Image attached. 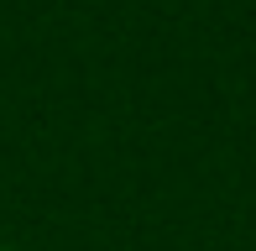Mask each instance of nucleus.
Instances as JSON below:
<instances>
[{"instance_id":"f257e3e1","label":"nucleus","mask_w":256,"mask_h":251,"mask_svg":"<svg viewBox=\"0 0 256 251\" xmlns=\"http://www.w3.org/2000/svg\"><path fill=\"white\" fill-rule=\"evenodd\" d=\"M0 251H6V246H0Z\"/></svg>"}]
</instances>
